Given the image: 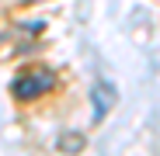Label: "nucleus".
Listing matches in <instances>:
<instances>
[{
    "instance_id": "1",
    "label": "nucleus",
    "mask_w": 160,
    "mask_h": 156,
    "mask_svg": "<svg viewBox=\"0 0 160 156\" xmlns=\"http://www.w3.org/2000/svg\"><path fill=\"white\" fill-rule=\"evenodd\" d=\"M49 87H52V73H49V69H32V73H21L18 80H14V97L35 101V97H42Z\"/></svg>"
},
{
    "instance_id": "2",
    "label": "nucleus",
    "mask_w": 160,
    "mask_h": 156,
    "mask_svg": "<svg viewBox=\"0 0 160 156\" xmlns=\"http://www.w3.org/2000/svg\"><path fill=\"white\" fill-rule=\"evenodd\" d=\"M91 97H94V121H101L104 115L115 108V101H118L115 87H112V83H104V80H101V83H94V94H91Z\"/></svg>"
},
{
    "instance_id": "3",
    "label": "nucleus",
    "mask_w": 160,
    "mask_h": 156,
    "mask_svg": "<svg viewBox=\"0 0 160 156\" xmlns=\"http://www.w3.org/2000/svg\"><path fill=\"white\" fill-rule=\"evenodd\" d=\"M63 139H66V142H63V149H66V153H73V149H80V146H84V139H80V135H73V132H70V135H63Z\"/></svg>"
},
{
    "instance_id": "4",
    "label": "nucleus",
    "mask_w": 160,
    "mask_h": 156,
    "mask_svg": "<svg viewBox=\"0 0 160 156\" xmlns=\"http://www.w3.org/2000/svg\"><path fill=\"white\" fill-rule=\"evenodd\" d=\"M24 4H38V0H24Z\"/></svg>"
}]
</instances>
